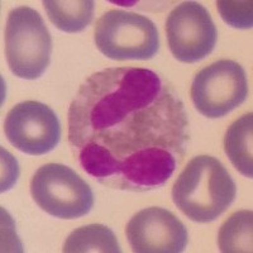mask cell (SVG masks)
Returning a JSON list of instances; mask_svg holds the SVG:
<instances>
[{
  "label": "cell",
  "mask_w": 253,
  "mask_h": 253,
  "mask_svg": "<svg viewBox=\"0 0 253 253\" xmlns=\"http://www.w3.org/2000/svg\"><path fill=\"white\" fill-rule=\"evenodd\" d=\"M94 42L104 56L118 61L151 60L160 49V36L152 20L119 9L99 18Z\"/></svg>",
  "instance_id": "cell-4"
},
{
  "label": "cell",
  "mask_w": 253,
  "mask_h": 253,
  "mask_svg": "<svg viewBox=\"0 0 253 253\" xmlns=\"http://www.w3.org/2000/svg\"><path fill=\"white\" fill-rule=\"evenodd\" d=\"M252 143L253 114L248 113L228 128L224 137V151L237 170L250 178L253 176Z\"/></svg>",
  "instance_id": "cell-10"
},
{
  "label": "cell",
  "mask_w": 253,
  "mask_h": 253,
  "mask_svg": "<svg viewBox=\"0 0 253 253\" xmlns=\"http://www.w3.org/2000/svg\"><path fill=\"white\" fill-rule=\"evenodd\" d=\"M31 194L41 209L60 219L81 218L94 207L89 184L61 164L41 166L32 177Z\"/></svg>",
  "instance_id": "cell-5"
},
{
  "label": "cell",
  "mask_w": 253,
  "mask_h": 253,
  "mask_svg": "<svg viewBox=\"0 0 253 253\" xmlns=\"http://www.w3.org/2000/svg\"><path fill=\"white\" fill-rule=\"evenodd\" d=\"M252 210H241L223 223L218 234V246L224 253L252 252Z\"/></svg>",
  "instance_id": "cell-13"
},
{
  "label": "cell",
  "mask_w": 253,
  "mask_h": 253,
  "mask_svg": "<svg viewBox=\"0 0 253 253\" xmlns=\"http://www.w3.org/2000/svg\"><path fill=\"white\" fill-rule=\"evenodd\" d=\"M173 204L190 220L210 223L224 213L237 195V186L228 170L211 156H198L176 178Z\"/></svg>",
  "instance_id": "cell-2"
},
{
  "label": "cell",
  "mask_w": 253,
  "mask_h": 253,
  "mask_svg": "<svg viewBox=\"0 0 253 253\" xmlns=\"http://www.w3.org/2000/svg\"><path fill=\"white\" fill-rule=\"evenodd\" d=\"M8 141L20 152L46 155L60 143L61 124L48 105L27 100L9 110L4 122Z\"/></svg>",
  "instance_id": "cell-8"
},
{
  "label": "cell",
  "mask_w": 253,
  "mask_h": 253,
  "mask_svg": "<svg viewBox=\"0 0 253 253\" xmlns=\"http://www.w3.org/2000/svg\"><path fill=\"white\" fill-rule=\"evenodd\" d=\"M248 96L245 69L232 60H219L198 72L191 84V99L200 114L220 118Z\"/></svg>",
  "instance_id": "cell-6"
},
{
  "label": "cell",
  "mask_w": 253,
  "mask_h": 253,
  "mask_svg": "<svg viewBox=\"0 0 253 253\" xmlns=\"http://www.w3.org/2000/svg\"><path fill=\"white\" fill-rule=\"evenodd\" d=\"M65 253H121V246L113 230L103 224H89L75 229L65 241Z\"/></svg>",
  "instance_id": "cell-12"
},
{
  "label": "cell",
  "mask_w": 253,
  "mask_h": 253,
  "mask_svg": "<svg viewBox=\"0 0 253 253\" xmlns=\"http://www.w3.org/2000/svg\"><path fill=\"white\" fill-rule=\"evenodd\" d=\"M166 35L175 58L185 63H195L213 52L218 31L204 5L184 1L167 17Z\"/></svg>",
  "instance_id": "cell-7"
},
{
  "label": "cell",
  "mask_w": 253,
  "mask_h": 253,
  "mask_svg": "<svg viewBox=\"0 0 253 253\" xmlns=\"http://www.w3.org/2000/svg\"><path fill=\"white\" fill-rule=\"evenodd\" d=\"M52 38L40 13L19 6L9 13L5 27V56L10 71L26 80L43 75L51 62Z\"/></svg>",
  "instance_id": "cell-3"
},
{
  "label": "cell",
  "mask_w": 253,
  "mask_h": 253,
  "mask_svg": "<svg viewBox=\"0 0 253 253\" xmlns=\"http://www.w3.org/2000/svg\"><path fill=\"white\" fill-rule=\"evenodd\" d=\"M92 0H44L49 20L60 31L78 33L86 28L94 15Z\"/></svg>",
  "instance_id": "cell-11"
},
{
  "label": "cell",
  "mask_w": 253,
  "mask_h": 253,
  "mask_svg": "<svg viewBox=\"0 0 253 253\" xmlns=\"http://www.w3.org/2000/svg\"><path fill=\"white\" fill-rule=\"evenodd\" d=\"M216 6L225 23L234 28H251L253 24L252 1H232V0H219Z\"/></svg>",
  "instance_id": "cell-14"
},
{
  "label": "cell",
  "mask_w": 253,
  "mask_h": 253,
  "mask_svg": "<svg viewBox=\"0 0 253 253\" xmlns=\"http://www.w3.org/2000/svg\"><path fill=\"white\" fill-rule=\"evenodd\" d=\"M189 142L184 103L172 84L153 70L95 72L70 105L72 153L87 175L110 189H160L182 164Z\"/></svg>",
  "instance_id": "cell-1"
},
{
  "label": "cell",
  "mask_w": 253,
  "mask_h": 253,
  "mask_svg": "<svg viewBox=\"0 0 253 253\" xmlns=\"http://www.w3.org/2000/svg\"><path fill=\"white\" fill-rule=\"evenodd\" d=\"M126 234L135 253H180L186 248V227L170 210L151 207L135 214Z\"/></svg>",
  "instance_id": "cell-9"
}]
</instances>
